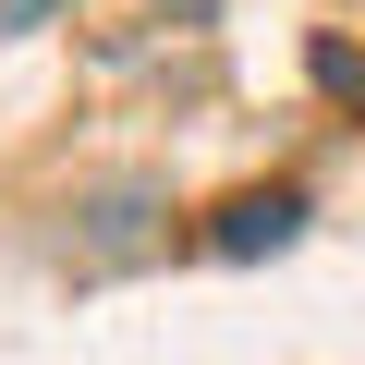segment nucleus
Wrapping results in <instances>:
<instances>
[{
	"instance_id": "obj_1",
	"label": "nucleus",
	"mask_w": 365,
	"mask_h": 365,
	"mask_svg": "<svg viewBox=\"0 0 365 365\" xmlns=\"http://www.w3.org/2000/svg\"><path fill=\"white\" fill-rule=\"evenodd\" d=\"M292 232H304V182H244V195H220V220H207L220 256H280Z\"/></svg>"
},
{
	"instance_id": "obj_2",
	"label": "nucleus",
	"mask_w": 365,
	"mask_h": 365,
	"mask_svg": "<svg viewBox=\"0 0 365 365\" xmlns=\"http://www.w3.org/2000/svg\"><path fill=\"white\" fill-rule=\"evenodd\" d=\"M304 73H317V98L365 110V49H353V37H304Z\"/></svg>"
}]
</instances>
